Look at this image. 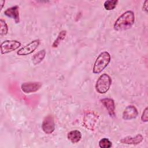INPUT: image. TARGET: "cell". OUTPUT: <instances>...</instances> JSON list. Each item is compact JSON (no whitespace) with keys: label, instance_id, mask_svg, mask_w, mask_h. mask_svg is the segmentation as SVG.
Masks as SVG:
<instances>
[{"label":"cell","instance_id":"2","mask_svg":"<svg viewBox=\"0 0 148 148\" xmlns=\"http://www.w3.org/2000/svg\"><path fill=\"white\" fill-rule=\"evenodd\" d=\"M111 56L108 51L101 53L96 58L92 68V72L94 74H99L107 67L110 62Z\"/></svg>","mask_w":148,"mask_h":148},{"label":"cell","instance_id":"14","mask_svg":"<svg viewBox=\"0 0 148 148\" xmlns=\"http://www.w3.org/2000/svg\"><path fill=\"white\" fill-rule=\"evenodd\" d=\"M66 31H65V30L61 31L59 32L57 38L55 39V40L53 43L52 47H54V48L57 47L58 46L59 44L61 43V42L65 39V38L66 36Z\"/></svg>","mask_w":148,"mask_h":148},{"label":"cell","instance_id":"4","mask_svg":"<svg viewBox=\"0 0 148 148\" xmlns=\"http://www.w3.org/2000/svg\"><path fill=\"white\" fill-rule=\"evenodd\" d=\"M21 46V43L16 40H6L1 44V54H7L17 49Z\"/></svg>","mask_w":148,"mask_h":148},{"label":"cell","instance_id":"3","mask_svg":"<svg viewBox=\"0 0 148 148\" xmlns=\"http://www.w3.org/2000/svg\"><path fill=\"white\" fill-rule=\"evenodd\" d=\"M112 84V79L107 73L102 74L97 80L95 90L99 94L106 93Z\"/></svg>","mask_w":148,"mask_h":148},{"label":"cell","instance_id":"7","mask_svg":"<svg viewBox=\"0 0 148 148\" xmlns=\"http://www.w3.org/2000/svg\"><path fill=\"white\" fill-rule=\"evenodd\" d=\"M42 83L38 82H25L21 84V90L26 94L34 92L39 90L42 87Z\"/></svg>","mask_w":148,"mask_h":148},{"label":"cell","instance_id":"17","mask_svg":"<svg viewBox=\"0 0 148 148\" xmlns=\"http://www.w3.org/2000/svg\"><path fill=\"white\" fill-rule=\"evenodd\" d=\"M0 24H1V32L0 35L1 36L6 35L8 32V27L6 23V21L3 20H0Z\"/></svg>","mask_w":148,"mask_h":148},{"label":"cell","instance_id":"1","mask_svg":"<svg viewBox=\"0 0 148 148\" xmlns=\"http://www.w3.org/2000/svg\"><path fill=\"white\" fill-rule=\"evenodd\" d=\"M134 23V13L131 10H127L117 18L113 25V28L117 31H125L131 28Z\"/></svg>","mask_w":148,"mask_h":148},{"label":"cell","instance_id":"20","mask_svg":"<svg viewBox=\"0 0 148 148\" xmlns=\"http://www.w3.org/2000/svg\"><path fill=\"white\" fill-rule=\"evenodd\" d=\"M5 1H0V3H1V8H0V10H2V8H3V4L5 3Z\"/></svg>","mask_w":148,"mask_h":148},{"label":"cell","instance_id":"11","mask_svg":"<svg viewBox=\"0 0 148 148\" xmlns=\"http://www.w3.org/2000/svg\"><path fill=\"white\" fill-rule=\"evenodd\" d=\"M102 104L107 109L110 116H115V104L113 99L109 98H105L101 100Z\"/></svg>","mask_w":148,"mask_h":148},{"label":"cell","instance_id":"16","mask_svg":"<svg viewBox=\"0 0 148 148\" xmlns=\"http://www.w3.org/2000/svg\"><path fill=\"white\" fill-rule=\"evenodd\" d=\"M112 146V143L108 138H103L99 141V146L101 148H109Z\"/></svg>","mask_w":148,"mask_h":148},{"label":"cell","instance_id":"8","mask_svg":"<svg viewBox=\"0 0 148 148\" xmlns=\"http://www.w3.org/2000/svg\"><path fill=\"white\" fill-rule=\"evenodd\" d=\"M138 115V112L134 105H128L124 109L123 113V119L125 120L135 119Z\"/></svg>","mask_w":148,"mask_h":148},{"label":"cell","instance_id":"10","mask_svg":"<svg viewBox=\"0 0 148 148\" xmlns=\"http://www.w3.org/2000/svg\"><path fill=\"white\" fill-rule=\"evenodd\" d=\"M143 136L141 134H137L134 137H132L130 136H126L121 139L120 140V142L123 144L136 145L140 143L143 141Z\"/></svg>","mask_w":148,"mask_h":148},{"label":"cell","instance_id":"9","mask_svg":"<svg viewBox=\"0 0 148 148\" xmlns=\"http://www.w3.org/2000/svg\"><path fill=\"white\" fill-rule=\"evenodd\" d=\"M19 7L17 5L12 6L8 8L4 12L5 16L9 18H12L14 22L17 24L20 22V16H19Z\"/></svg>","mask_w":148,"mask_h":148},{"label":"cell","instance_id":"13","mask_svg":"<svg viewBox=\"0 0 148 148\" xmlns=\"http://www.w3.org/2000/svg\"><path fill=\"white\" fill-rule=\"evenodd\" d=\"M46 54V53L45 50L43 49V50L39 51L35 54H34V56H32V63L34 65H38V64L41 62L43 61V60L44 59V58L45 57Z\"/></svg>","mask_w":148,"mask_h":148},{"label":"cell","instance_id":"6","mask_svg":"<svg viewBox=\"0 0 148 148\" xmlns=\"http://www.w3.org/2000/svg\"><path fill=\"white\" fill-rule=\"evenodd\" d=\"M40 44V40L39 39H35L25 45V46L20 49L17 54L18 56H26L33 53L38 47Z\"/></svg>","mask_w":148,"mask_h":148},{"label":"cell","instance_id":"18","mask_svg":"<svg viewBox=\"0 0 148 148\" xmlns=\"http://www.w3.org/2000/svg\"><path fill=\"white\" fill-rule=\"evenodd\" d=\"M141 120L143 122H147L148 121V108H147V107H146L144 109V110L142 113V116H141Z\"/></svg>","mask_w":148,"mask_h":148},{"label":"cell","instance_id":"15","mask_svg":"<svg viewBox=\"0 0 148 148\" xmlns=\"http://www.w3.org/2000/svg\"><path fill=\"white\" fill-rule=\"evenodd\" d=\"M117 3L118 1L117 0H108L105 1L103 6L106 10H112L116 7Z\"/></svg>","mask_w":148,"mask_h":148},{"label":"cell","instance_id":"5","mask_svg":"<svg viewBox=\"0 0 148 148\" xmlns=\"http://www.w3.org/2000/svg\"><path fill=\"white\" fill-rule=\"evenodd\" d=\"M56 125L54 117L52 115L46 116L42 122V128L45 133L46 134H50L55 130Z\"/></svg>","mask_w":148,"mask_h":148},{"label":"cell","instance_id":"12","mask_svg":"<svg viewBox=\"0 0 148 148\" xmlns=\"http://www.w3.org/2000/svg\"><path fill=\"white\" fill-rule=\"evenodd\" d=\"M68 139L72 143L79 142L82 138V133L79 130H72L67 135Z\"/></svg>","mask_w":148,"mask_h":148},{"label":"cell","instance_id":"19","mask_svg":"<svg viewBox=\"0 0 148 148\" xmlns=\"http://www.w3.org/2000/svg\"><path fill=\"white\" fill-rule=\"evenodd\" d=\"M147 3H148V1H145L143 3V10H145L146 12H147Z\"/></svg>","mask_w":148,"mask_h":148}]
</instances>
